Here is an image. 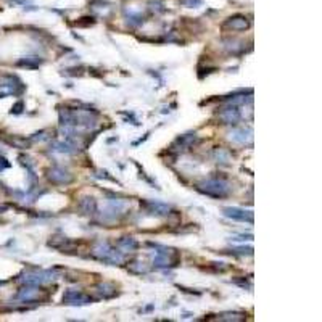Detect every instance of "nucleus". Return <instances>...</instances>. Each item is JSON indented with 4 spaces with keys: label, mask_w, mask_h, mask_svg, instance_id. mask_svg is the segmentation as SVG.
I'll use <instances>...</instances> for the list:
<instances>
[{
    "label": "nucleus",
    "mask_w": 322,
    "mask_h": 322,
    "mask_svg": "<svg viewBox=\"0 0 322 322\" xmlns=\"http://www.w3.org/2000/svg\"><path fill=\"white\" fill-rule=\"evenodd\" d=\"M222 121L224 123H227V124H232V123H236V121L239 119V113L236 108H229V110H225L222 115H221Z\"/></svg>",
    "instance_id": "20e7f679"
},
{
    "label": "nucleus",
    "mask_w": 322,
    "mask_h": 322,
    "mask_svg": "<svg viewBox=\"0 0 322 322\" xmlns=\"http://www.w3.org/2000/svg\"><path fill=\"white\" fill-rule=\"evenodd\" d=\"M224 214L227 217H232V219H237V221L253 222V213H251V211H242V210H239V208H224Z\"/></svg>",
    "instance_id": "f03ea898"
},
{
    "label": "nucleus",
    "mask_w": 322,
    "mask_h": 322,
    "mask_svg": "<svg viewBox=\"0 0 322 322\" xmlns=\"http://www.w3.org/2000/svg\"><path fill=\"white\" fill-rule=\"evenodd\" d=\"M68 304H84V303H87L89 301V298L85 297V295H82V293H77V292H68L66 293V297L63 298Z\"/></svg>",
    "instance_id": "7ed1b4c3"
},
{
    "label": "nucleus",
    "mask_w": 322,
    "mask_h": 322,
    "mask_svg": "<svg viewBox=\"0 0 322 322\" xmlns=\"http://www.w3.org/2000/svg\"><path fill=\"white\" fill-rule=\"evenodd\" d=\"M202 190L208 195H211L213 190H216L214 197H222V195L227 194V186H225L224 182H221V180H208L205 184V189H202Z\"/></svg>",
    "instance_id": "f257e3e1"
}]
</instances>
